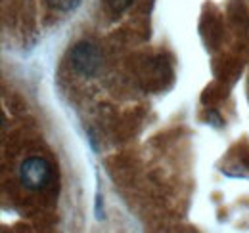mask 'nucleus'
<instances>
[{"label":"nucleus","instance_id":"4","mask_svg":"<svg viewBox=\"0 0 249 233\" xmlns=\"http://www.w3.org/2000/svg\"><path fill=\"white\" fill-rule=\"evenodd\" d=\"M107 4H109V8L113 12H123L132 4V0H107Z\"/></svg>","mask_w":249,"mask_h":233},{"label":"nucleus","instance_id":"2","mask_svg":"<svg viewBox=\"0 0 249 233\" xmlns=\"http://www.w3.org/2000/svg\"><path fill=\"white\" fill-rule=\"evenodd\" d=\"M102 56L98 52V48L90 42H79L73 46L71 50V65L77 73H81L83 77H92L96 71L100 69Z\"/></svg>","mask_w":249,"mask_h":233},{"label":"nucleus","instance_id":"3","mask_svg":"<svg viewBox=\"0 0 249 233\" xmlns=\"http://www.w3.org/2000/svg\"><path fill=\"white\" fill-rule=\"evenodd\" d=\"M46 2L60 12H71L81 4V0H46Z\"/></svg>","mask_w":249,"mask_h":233},{"label":"nucleus","instance_id":"1","mask_svg":"<svg viewBox=\"0 0 249 233\" xmlns=\"http://www.w3.org/2000/svg\"><path fill=\"white\" fill-rule=\"evenodd\" d=\"M50 165L46 159L42 157H29L21 163V168H19V180L25 187L29 189H44L46 183L50 182Z\"/></svg>","mask_w":249,"mask_h":233}]
</instances>
